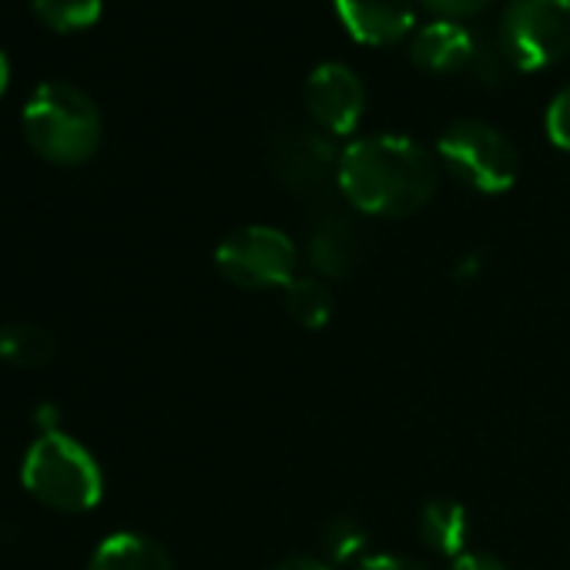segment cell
Masks as SVG:
<instances>
[{
    "label": "cell",
    "instance_id": "cell-3",
    "mask_svg": "<svg viewBox=\"0 0 570 570\" xmlns=\"http://www.w3.org/2000/svg\"><path fill=\"white\" fill-rule=\"evenodd\" d=\"M21 480L35 500L61 513H85L105 493V476L91 450L61 430L35 436L21 463Z\"/></svg>",
    "mask_w": 570,
    "mask_h": 570
},
{
    "label": "cell",
    "instance_id": "cell-11",
    "mask_svg": "<svg viewBox=\"0 0 570 570\" xmlns=\"http://www.w3.org/2000/svg\"><path fill=\"white\" fill-rule=\"evenodd\" d=\"M309 265L316 268L320 278H343L356 268L360 262V228L353 215L340 208H326L316 215L309 228Z\"/></svg>",
    "mask_w": 570,
    "mask_h": 570
},
{
    "label": "cell",
    "instance_id": "cell-7",
    "mask_svg": "<svg viewBox=\"0 0 570 570\" xmlns=\"http://www.w3.org/2000/svg\"><path fill=\"white\" fill-rule=\"evenodd\" d=\"M340 158L343 151L320 128H289L272 141V171L296 195H320L340 181Z\"/></svg>",
    "mask_w": 570,
    "mask_h": 570
},
{
    "label": "cell",
    "instance_id": "cell-12",
    "mask_svg": "<svg viewBox=\"0 0 570 570\" xmlns=\"http://www.w3.org/2000/svg\"><path fill=\"white\" fill-rule=\"evenodd\" d=\"M88 570H175L158 540L135 530H118L98 543Z\"/></svg>",
    "mask_w": 570,
    "mask_h": 570
},
{
    "label": "cell",
    "instance_id": "cell-1",
    "mask_svg": "<svg viewBox=\"0 0 570 570\" xmlns=\"http://www.w3.org/2000/svg\"><path fill=\"white\" fill-rule=\"evenodd\" d=\"M433 155L406 135H366L343 148L340 191L346 202L376 218H406L436 191Z\"/></svg>",
    "mask_w": 570,
    "mask_h": 570
},
{
    "label": "cell",
    "instance_id": "cell-15",
    "mask_svg": "<svg viewBox=\"0 0 570 570\" xmlns=\"http://www.w3.org/2000/svg\"><path fill=\"white\" fill-rule=\"evenodd\" d=\"M285 313L303 330H323L333 320L330 285L320 275H296L285 285Z\"/></svg>",
    "mask_w": 570,
    "mask_h": 570
},
{
    "label": "cell",
    "instance_id": "cell-17",
    "mask_svg": "<svg viewBox=\"0 0 570 570\" xmlns=\"http://www.w3.org/2000/svg\"><path fill=\"white\" fill-rule=\"evenodd\" d=\"M323 547H326L330 560H336V563L353 560V557H360L363 547H366V527H363L360 520H353V517H340V520H333V523L326 527Z\"/></svg>",
    "mask_w": 570,
    "mask_h": 570
},
{
    "label": "cell",
    "instance_id": "cell-20",
    "mask_svg": "<svg viewBox=\"0 0 570 570\" xmlns=\"http://www.w3.org/2000/svg\"><path fill=\"white\" fill-rule=\"evenodd\" d=\"M356 570H426L420 560L400 557V553H380V557H366L356 563Z\"/></svg>",
    "mask_w": 570,
    "mask_h": 570
},
{
    "label": "cell",
    "instance_id": "cell-14",
    "mask_svg": "<svg viewBox=\"0 0 570 570\" xmlns=\"http://www.w3.org/2000/svg\"><path fill=\"white\" fill-rule=\"evenodd\" d=\"M0 360L21 370H38L55 360V336L38 323H4L0 326Z\"/></svg>",
    "mask_w": 570,
    "mask_h": 570
},
{
    "label": "cell",
    "instance_id": "cell-16",
    "mask_svg": "<svg viewBox=\"0 0 570 570\" xmlns=\"http://www.w3.org/2000/svg\"><path fill=\"white\" fill-rule=\"evenodd\" d=\"M35 18L58 31V35H78L101 21L105 0H31Z\"/></svg>",
    "mask_w": 570,
    "mask_h": 570
},
{
    "label": "cell",
    "instance_id": "cell-13",
    "mask_svg": "<svg viewBox=\"0 0 570 570\" xmlns=\"http://www.w3.org/2000/svg\"><path fill=\"white\" fill-rule=\"evenodd\" d=\"M420 537L443 557H460L470 540V513L456 500H430L420 513Z\"/></svg>",
    "mask_w": 570,
    "mask_h": 570
},
{
    "label": "cell",
    "instance_id": "cell-2",
    "mask_svg": "<svg viewBox=\"0 0 570 570\" xmlns=\"http://www.w3.org/2000/svg\"><path fill=\"white\" fill-rule=\"evenodd\" d=\"M24 138L51 165H85L101 145V111L81 88L48 81L24 105Z\"/></svg>",
    "mask_w": 570,
    "mask_h": 570
},
{
    "label": "cell",
    "instance_id": "cell-5",
    "mask_svg": "<svg viewBox=\"0 0 570 570\" xmlns=\"http://www.w3.org/2000/svg\"><path fill=\"white\" fill-rule=\"evenodd\" d=\"M436 158L480 195H500L517 181V148L500 128L476 118L453 121L436 141Z\"/></svg>",
    "mask_w": 570,
    "mask_h": 570
},
{
    "label": "cell",
    "instance_id": "cell-4",
    "mask_svg": "<svg viewBox=\"0 0 570 570\" xmlns=\"http://www.w3.org/2000/svg\"><path fill=\"white\" fill-rule=\"evenodd\" d=\"M497 45L523 75L557 65L570 55V0H507Z\"/></svg>",
    "mask_w": 570,
    "mask_h": 570
},
{
    "label": "cell",
    "instance_id": "cell-24",
    "mask_svg": "<svg viewBox=\"0 0 570 570\" xmlns=\"http://www.w3.org/2000/svg\"><path fill=\"white\" fill-rule=\"evenodd\" d=\"M8 81H11V68H8L4 51H0V98H4V91H8Z\"/></svg>",
    "mask_w": 570,
    "mask_h": 570
},
{
    "label": "cell",
    "instance_id": "cell-6",
    "mask_svg": "<svg viewBox=\"0 0 570 570\" xmlns=\"http://www.w3.org/2000/svg\"><path fill=\"white\" fill-rule=\"evenodd\" d=\"M296 242L272 225H242L215 248L218 272L248 293L285 289L296 278Z\"/></svg>",
    "mask_w": 570,
    "mask_h": 570
},
{
    "label": "cell",
    "instance_id": "cell-19",
    "mask_svg": "<svg viewBox=\"0 0 570 570\" xmlns=\"http://www.w3.org/2000/svg\"><path fill=\"white\" fill-rule=\"evenodd\" d=\"M426 11H433L436 18H446V21H466V18H476L480 11H487L493 0H420Z\"/></svg>",
    "mask_w": 570,
    "mask_h": 570
},
{
    "label": "cell",
    "instance_id": "cell-9",
    "mask_svg": "<svg viewBox=\"0 0 570 570\" xmlns=\"http://www.w3.org/2000/svg\"><path fill=\"white\" fill-rule=\"evenodd\" d=\"M420 0H333L346 35L366 48H386L410 35Z\"/></svg>",
    "mask_w": 570,
    "mask_h": 570
},
{
    "label": "cell",
    "instance_id": "cell-10",
    "mask_svg": "<svg viewBox=\"0 0 570 570\" xmlns=\"http://www.w3.org/2000/svg\"><path fill=\"white\" fill-rule=\"evenodd\" d=\"M480 35L463 21H430L410 38V61L430 75H460L473 68Z\"/></svg>",
    "mask_w": 570,
    "mask_h": 570
},
{
    "label": "cell",
    "instance_id": "cell-21",
    "mask_svg": "<svg viewBox=\"0 0 570 570\" xmlns=\"http://www.w3.org/2000/svg\"><path fill=\"white\" fill-rule=\"evenodd\" d=\"M450 570H507V563L500 557H493V553L470 550V553H460Z\"/></svg>",
    "mask_w": 570,
    "mask_h": 570
},
{
    "label": "cell",
    "instance_id": "cell-18",
    "mask_svg": "<svg viewBox=\"0 0 570 570\" xmlns=\"http://www.w3.org/2000/svg\"><path fill=\"white\" fill-rule=\"evenodd\" d=\"M547 138L560 148V151H570V85L557 91V98L547 105Z\"/></svg>",
    "mask_w": 570,
    "mask_h": 570
},
{
    "label": "cell",
    "instance_id": "cell-23",
    "mask_svg": "<svg viewBox=\"0 0 570 570\" xmlns=\"http://www.w3.org/2000/svg\"><path fill=\"white\" fill-rule=\"evenodd\" d=\"M35 423H38V433H55V430H61V426H58V406H55V403H41L38 413H35Z\"/></svg>",
    "mask_w": 570,
    "mask_h": 570
},
{
    "label": "cell",
    "instance_id": "cell-22",
    "mask_svg": "<svg viewBox=\"0 0 570 570\" xmlns=\"http://www.w3.org/2000/svg\"><path fill=\"white\" fill-rule=\"evenodd\" d=\"M272 570H333V563H330V560H323V557L296 553V557H285V560H278Z\"/></svg>",
    "mask_w": 570,
    "mask_h": 570
},
{
    "label": "cell",
    "instance_id": "cell-8",
    "mask_svg": "<svg viewBox=\"0 0 570 570\" xmlns=\"http://www.w3.org/2000/svg\"><path fill=\"white\" fill-rule=\"evenodd\" d=\"M306 111L326 135H353L366 111L363 78L343 65L326 61L306 78Z\"/></svg>",
    "mask_w": 570,
    "mask_h": 570
}]
</instances>
